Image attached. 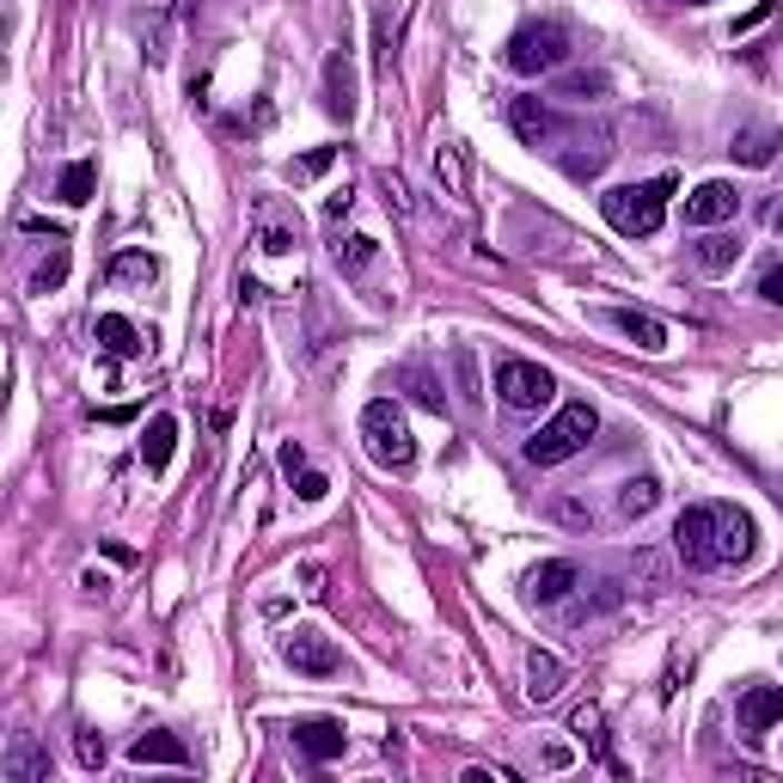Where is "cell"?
<instances>
[{"label":"cell","mask_w":783,"mask_h":783,"mask_svg":"<svg viewBox=\"0 0 783 783\" xmlns=\"http://www.w3.org/2000/svg\"><path fill=\"white\" fill-rule=\"evenodd\" d=\"M667 196H673V178H648V184H618V190L599 196V215L624 232V239H648L667 215Z\"/></svg>","instance_id":"obj_1"},{"label":"cell","mask_w":783,"mask_h":783,"mask_svg":"<svg viewBox=\"0 0 783 783\" xmlns=\"http://www.w3.org/2000/svg\"><path fill=\"white\" fill-rule=\"evenodd\" d=\"M594 428H599V416H594V404H563L557 416H551L545 428H538L533 440H526V459L533 465H563V459H575V453L594 440Z\"/></svg>","instance_id":"obj_2"},{"label":"cell","mask_w":783,"mask_h":783,"mask_svg":"<svg viewBox=\"0 0 783 783\" xmlns=\"http://www.w3.org/2000/svg\"><path fill=\"white\" fill-rule=\"evenodd\" d=\"M361 440H367V459L386 465V472H410L416 459V440H410V423L392 398H374L361 410Z\"/></svg>","instance_id":"obj_3"},{"label":"cell","mask_w":783,"mask_h":783,"mask_svg":"<svg viewBox=\"0 0 783 783\" xmlns=\"http://www.w3.org/2000/svg\"><path fill=\"white\" fill-rule=\"evenodd\" d=\"M502 61H508L514 73H526V80H533V73H557L563 61H569V31H563L557 19H533L508 37Z\"/></svg>","instance_id":"obj_4"},{"label":"cell","mask_w":783,"mask_h":783,"mask_svg":"<svg viewBox=\"0 0 783 783\" xmlns=\"http://www.w3.org/2000/svg\"><path fill=\"white\" fill-rule=\"evenodd\" d=\"M496 398L508 404V410H545V404L557 398V379H551V367L508 355V361H496Z\"/></svg>","instance_id":"obj_5"},{"label":"cell","mask_w":783,"mask_h":783,"mask_svg":"<svg viewBox=\"0 0 783 783\" xmlns=\"http://www.w3.org/2000/svg\"><path fill=\"white\" fill-rule=\"evenodd\" d=\"M673 551H680L685 569H716V508H685L680 521H673Z\"/></svg>","instance_id":"obj_6"},{"label":"cell","mask_w":783,"mask_h":783,"mask_svg":"<svg viewBox=\"0 0 783 783\" xmlns=\"http://www.w3.org/2000/svg\"><path fill=\"white\" fill-rule=\"evenodd\" d=\"M281 661H288L294 673H313V680H330V673L343 667L337 643H330L325 631H288L281 636Z\"/></svg>","instance_id":"obj_7"},{"label":"cell","mask_w":783,"mask_h":783,"mask_svg":"<svg viewBox=\"0 0 783 783\" xmlns=\"http://www.w3.org/2000/svg\"><path fill=\"white\" fill-rule=\"evenodd\" d=\"M734 208H741V190L722 178L697 184L692 196H685V227H722V220H734Z\"/></svg>","instance_id":"obj_8"},{"label":"cell","mask_w":783,"mask_h":783,"mask_svg":"<svg viewBox=\"0 0 783 783\" xmlns=\"http://www.w3.org/2000/svg\"><path fill=\"white\" fill-rule=\"evenodd\" d=\"M294 746H300L306 759H318V765H330V759H343L349 734H343L337 716H313V722H294Z\"/></svg>","instance_id":"obj_9"},{"label":"cell","mask_w":783,"mask_h":783,"mask_svg":"<svg viewBox=\"0 0 783 783\" xmlns=\"http://www.w3.org/2000/svg\"><path fill=\"white\" fill-rule=\"evenodd\" d=\"M257 245H264V251H294V245H300V215H294V208H281V202H264L257 208Z\"/></svg>","instance_id":"obj_10"},{"label":"cell","mask_w":783,"mask_h":783,"mask_svg":"<svg viewBox=\"0 0 783 783\" xmlns=\"http://www.w3.org/2000/svg\"><path fill=\"white\" fill-rule=\"evenodd\" d=\"M508 122H514V135H521L526 147H545L551 135H557V117H551L545 98H514V105H508Z\"/></svg>","instance_id":"obj_11"},{"label":"cell","mask_w":783,"mask_h":783,"mask_svg":"<svg viewBox=\"0 0 783 783\" xmlns=\"http://www.w3.org/2000/svg\"><path fill=\"white\" fill-rule=\"evenodd\" d=\"M0 777L7 783H49V753L31 734H12V753H7V765H0Z\"/></svg>","instance_id":"obj_12"},{"label":"cell","mask_w":783,"mask_h":783,"mask_svg":"<svg viewBox=\"0 0 783 783\" xmlns=\"http://www.w3.org/2000/svg\"><path fill=\"white\" fill-rule=\"evenodd\" d=\"M716 557L722 563H746L753 557V521L741 508H716Z\"/></svg>","instance_id":"obj_13"},{"label":"cell","mask_w":783,"mask_h":783,"mask_svg":"<svg viewBox=\"0 0 783 783\" xmlns=\"http://www.w3.org/2000/svg\"><path fill=\"white\" fill-rule=\"evenodd\" d=\"M777 147H783L777 129H765V122H746V129H734L729 153H734V166H771V159H777Z\"/></svg>","instance_id":"obj_14"},{"label":"cell","mask_w":783,"mask_h":783,"mask_svg":"<svg viewBox=\"0 0 783 783\" xmlns=\"http://www.w3.org/2000/svg\"><path fill=\"white\" fill-rule=\"evenodd\" d=\"M575 587V563H563V557H551V563H538L533 575H526V594L538 599V606H557L563 594Z\"/></svg>","instance_id":"obj_15"},{"label":"cell","mask_w":783,"mask_h":783,"mask_svg":"<svg viewBox=\"0 0 783 783\" xmlns=\"http://www.w3.org/2000/svg\"><path fill=\"white\" fill-rule=\"evenodd\" d=\"M612 325H618L624 337L636 343V349H648V355H661V349H667V325H661L655 313H636V306H618V313H612Z\"/></svg>","instance_id":"obj_16"},{"label":"cell","mask_w":783,"mask_h":783,"mask_svg":"<svg viewBox=\"0 0 783 783\" xmlns=\"http://www.w3.org/2000/svg\"><path fill=\"white\" fill-rule=\"evenodd\" d=\"M557 692H563V661L551 655V648H533V655H526V697H533V704H551Z\"/></svg>","instance_id":"obj_17"},{"label":"cell","mask_w":783,"mask_h":783,"mask_svg":"<svg viewBox=\"0 0 783 783\" xmlns=\"http://www.w3.org/2000/svg\"><path fill=\"white\" fill-rule=\"evenodd\" d=\"M325 105H330V117H343L349 122L355 117V68H349V56H330L325 61Z\"/></svg>","instance_id":"obj_18"},{"label":"cell","mask_w":783,"mask_h":783,"mask_svg":"<svg viewBox=\"0 0 783 783\" xmlns=\"http://www.w3.org/2000/svg\"><path fill=\"white\" fill-rule=\"evenodd\" d=\"M771 722H783V685H753V692L741 697V729H771Z\"/></svg>","instance_id":"obj_19"},{"label":"cell","mask_w":783,"mask_h":783,"mask_svg":"<svg viewBox=\"0 0 783 783\" xmlns=\"http://www.w3.org/2000/svg\"><path fill=\"white\" fill-rule=\"evenodd\" d=\"M129 759L135 765H190V746L178 741V734H141V741L129 746Z\"/></svg>","instance_id":"obj_20"},{"label":"cell","mask_w":783,"mask_h":783,"mask_svg":"<svg viewBox=\"0 0 783 783\" xmlns=\"http://www.w3.org/2000/svg\"><path fill=\"white\" fill-rule=\"evenodd\" d=\"M435 178H440V190H447V196L472 190V171H465V147L459 141H440L435 147Z\"/></svg>","instance_id":"obj_21"},{"label":"cell","mask_w":783,"mask_h":783,"mask_svg":"<svg viewBox=\"0 0 783 783\" xmlns=\"http://www.w3.org/2000/svg\"><path fill=\"white\" fill-rule=\"evenodd\" d=\"M56 190H61V202H68V208H86V202H92V190H98V166H92V159H73V166H61V184H56Z\"/></svg>","instance_id":"obj_22"},{"label":"cell","mask_w":783,"mask_h":783,"mask_svg":"<svg viewBox=\"0 0 783 783\" xmlns=\"http://www.w3.org/2000/svg\"><path fill=\"white\" fill-rule=\"evenodd\" d=\"M98 343H105L110 355H122V361L147 349V343H141V330H135V325H129V318H122V313H105V318H98Z\"/></svg>","instance_id":"obj_23"},{"label":"cell","mask_w":783,"mask_h":783,"mask_svg":"<svg viewBox=\"0 0 783 783\" xmlns=\"http://www.w3.org/2000/svg\"><path fill=\"white\" fill-rule=\"evenodd\" d=\"M692 257H697V269H710V276H722V269H734V257H741V239H729V232H704Z\"/></svg>","instance_id":"obj_24"},{"label":"cell","mask_w":783,"mask_h":783,"mask_svg":"<svg viewBox=\"0 0 783 783\" xmlns=\"http://www.w3.org/2000/svg\"><path fill=\"white\" fill-rule=\"evenodd\" d=\"M171 440H178V423H171V416H153V423H147V440H141V459H147V472H166V459H171Z\"/></svg>","instance_id":"obj_25"},{"label":"cell","mask_w":783,"mask_h":783,"mask_svg":"<svg viewBox=\"0 0 783 783\" xmlns=\"http://www.w3.org/2000/svg\"><path fill=\"white\" fill-rule=\"evenodd\" d=\"M655 502H661V484H655V477H631V484L618 489V514H624V521H643Z\"/></svg>","instance_id":"obj_26"},{"label":"cell","mask_w":783,"mask_h":783,"mask_svg":"<svg viewBox=\"0 0 783 783\" xmlns=\"http://www.w3.org/2000/svg\"><path fill=\"white\" fill-rule=\"evenodd\" d=\"M599 729H606V722H599V710H594V704H575V710H569V734H582V741L594 746V753L606 759L612 771H618V759L606 753V734H599Z\"/></svg>","instance_id":"obj_27"},{"label":"cell","mask_w":783,"mask_h":783,"mask_svg":"<svg viewBox=\"0 0 783 783\" xmlns=\"http://www.w3.org/2000/svg\"><path fill=\"white\" fill-rule=\"evenodd\" d=\"M367 264H374V239H367V232H349V239H337V269H343V276H361Z\"/></svg>","instance_id":"obj_28"},{"label":"cell","mask_w":783,"mask_h":783,"mask_svg":"<svg viewBox=\"0 0 783 783\" xmlns=\"http://www.w3.org/2000/svg\"><path fill=\"white\" fill-rule=\"evenodd\" d=\"M110 276H117V281H153V276H159V264H153L147 251H122L117 264H110Z\"/></svg>","instance_id":"obj_29"},{"label":"cell","mask_w":783,"mask_h":783,"mask_svg":"<svg viewBox=\"0 0 783 783\" xmlns=\"http://www.w3.org/2000/svg\"><path fill=\"white\" fill-rule=\"evenodd\" d=\"M330 159H337V147H313V153H300L288 166V178L300 184V178H318V171H330Z\"/></svg>","instance_id":"obj_30"},{"label":"cell","mask_w":783,"mask_h":783,"mask_svg":"<svg viewBox=\"0 0 783 783\" xmlns=\"http://www.w3.org/2000/svg\"><path fill=\"white\" fill-rule=\"evenodd\" d=\"M61 276H68V245H56V251H49V264L37 269V294H49Z\"/></svg>","instance_id":"obj_31"},{"label":"cell","mask_w":783,"mask_h":783,"mask_svg":"<svg viewBox=\"0 0 783 783\" xmlns=\"http://www.w3.org/2000/svg\"><path fill=\"white\" fill-rule=\"evenodd\" d=\"M410 386H416V404H423V410H435V416H440V410H447V392H440V386H435V379H423V374H410Z\"/></svg>","instance_id":"obj_32"},{"label":"cell","mask_w":783,"mask_h":783,"mask_svg":"<svg viewBox=\"0 0 783 783\" xmlns=\"http://www.w3.org/2000/svg\"><path fill=\"white\" fill-rule=\"evenodd\" d=\"M73 753H80V765H86V771H98V765H105V741H98L92 729H80V741H73Z\"/></svg>","instance_id":"obj_33"},{"label":"cell","mask_w":783,"mask_h":783,"mask_svg":"<svg viewBox=\"0 0 783 783\" xmlns=\"http://www.w3.org/2000/svg\"><path fill=\"white\" fill-rule=\"evenodd\" d=\"M759 300H765V306H783V257L765 269V276H759Z\"/></svg>","instance_id":"obj_34"},{"label":"cell","mask_w":783,"mask_h":783,"mask_svg":"<svg viewBox=\"0 0 783 783\" xmlns=\"http://www.w3.org/2000/svg\"><path fill=\"white\" fill-rule=\"evenodd\" d=\"M325 477H318V472H300V477H294V496H300V502H325Z\"/></svg>","instance_id":"obj_35"},{"label":"cell","mask_w":783,"mask_h":783,"mask_svg":"<svg viewBox=\"0 0 783 783\" xmlns=\"http://www.w3.org/2000/svg\"><path fill=\"white\" fill-rule=\"evenodd\" d=\"M276 459H281V472H288V477H300V472H306V447H300V440H281Z\"/></svg>","instance_id":"obj_36"},{"label":"cell","mask_w":783,"mask_h":783,"mask_svg":"<svg viewBox=\"0 0 783 783\" xmlns=\"http://www.w3.org/2000/svg\"><path fill=\"white\" fill-rule=\"evenodd\" d=\"M563 92H569V98H582V105H587V92H606V80H599V73H575V80L563 86Z\"/></svg>","instance_id":"obj_37"},{"label":"cell","mask_w":783,"mask_h":783,"mask_svg":"<svg viewBox=\"0 0 783 783\" xmlns=\"http://www.w3.org/2000/svg\"><path fill=\"white\" fill-rule=\"evenodd\" d=\"M349 202H355V196H349V190H337V196L325 202V215H330V220H343V215H349Z\"/></svg>","instance_id":"obj_38"},{"label":"cell","mask_w":783,"mask_h":783,"mask_svg":"<svg viewBox=\"0 0 783 783\" xmlns=\"http://www.w3.org/2000/svg\"><path fill=\"white\" fill-rule=\"evenodd\" d=\"M771 227H777V232H783V208H777V215H771Z\"/></svg>","instance_id":"obj_39"},{"label":"cell","mask_w":783,"mask_h":783,"mask_svg":"<svg viewBox=\"0 0 783 783\" xmlns=\"http://www.w3.org/2000/svg\"><path fill=\"white\" fill-rule=\"evenodd\" d=\"M692 7H704V0H692Z\"/></svg>","instance_id":"obj_40"}]
</instances>
